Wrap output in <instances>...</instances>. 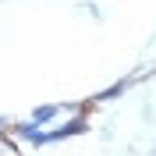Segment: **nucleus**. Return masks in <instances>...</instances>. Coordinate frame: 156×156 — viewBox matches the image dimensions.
I'll return each instance as SVG.
<instances>
[{
	"mask_svg": "<svg viewBox=\"0 0 156 156\" xmlns=\"http://www.w3.org/2000/svg\"><path fill=\"white\" fill-rule=\"evenodd\" d=\"M60 114V107H57V103H46V107H36V110H32V121H36V124L39 128H43V124H50V121H53V117H57Z\"/></svg>",
	"mask_w": 156,
	"mask_h": 156,
	"instance_id": "obj_1",
	"label": "nucleus"
},
{
	"mask_svg": "<svg viewBox=\"0 0 156 156\" xmlns=\"http://www.w3.org/2000/svg\"><path fill=\"white\" fill-rule=\"evenodd\" d=\"M4 124H7V117H4V114H0V128H4Z\"/></svg>",
	"mask_w": 156,
	"mask_h": 156,
	"instance_id": "obj_3",
	"label": "nucleus"
},
{
	"mask_svg": "<svg viewBox=\"0 0 156 156\" xmlns=\"http://www.w3.org/2000/svg\"><path fill=\"white\" fill-rule=\"evenodd\" d=\"M131 85H135V78H124V82H117V85H110L107 92H99V99H114V96H121V92H128Z\"/></svg>",
	"mask_w": 156,
	"mask_h": 156,
	"instance_id": "obj_2",
	"label": "nucleus"
}]
</instances>
